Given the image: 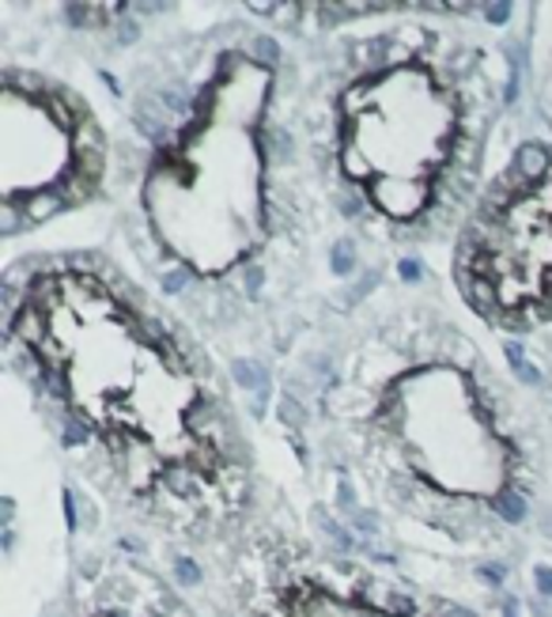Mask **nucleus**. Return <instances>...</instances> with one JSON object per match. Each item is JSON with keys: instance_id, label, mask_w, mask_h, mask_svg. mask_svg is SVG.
Segmentation results:
<instances>
[{"instance_id": "obj_1", "label": "nucleus", "mask_w": 552, "mask_h": 617, "mask_svg": "<svg viewBox=\"0 0 552 617\" xmlns=\"http://www.w3.org/2000/svg\"><path fill=\"white\" fill-rule=\"evenodd\" d=\"M117 232L137 277L220 360L300 345L325 213L295 133V47L269 8H216L114 80Z\"/></svg>"}, {"instance_id": "obj_2", "label": "nucleus", "mask_w": 552, "mask_h": 617, "mask_svg": "<svg viewBox=\"0 0 552 617\" xmlns=\"http://www.w3.org/2000/svg\"><path fill=\"white\" fill-rule=\"evenodd\" d=\"M4 360L95 501L163 557L212 576L265 515L220 352L114 254L12 261Z\"/></svg>"}, {"instance_id": "obj_3", "label": "nucleus", "mask_w": 552, "mask_h": 617, "mask_svg": "<svg viewBox=\"0 0 552 617\" xmlns=\"http://www.w3.org/2000/svg\"><path fill=\"white\" fill-rule=\"evenodd\" d=\"M436 288L386 285L280 379L300 462L397 546L492 557L545 507L552 417Z\"/></svg>"}, {"instance_id": "obj_4", "label": "nucleus", "mask_w": 552, "mask_h": 617, "mask_svg": "<svg viewBox=\"0 0 552 617\" xmlns=\"http://www.w3.org/2000/svg\"><path fill=\"white\" fill-rule=\"evenodd\" d=\"M325 224L378 254L455 243L488 183L511 61L469 4L269 8Z\"/></svg>"}, {"instance_id": "obj_5", "label": "nucleus", "mask_w": 552, "mask_h": 617, "mask_svg": "<svg viewBox=\"0 0 552 617\" xmlns=\"http://www.w3.org/2000/svg\"><path fill=\"white\" fill-rule=\"evenodd\" d=\"M220 617H492L383 561L306 534L277 512L212 572Z\"/></svg>"}, {"instance_id": "obj_6", "label": "nucleus", "mask_w": 552, "mask_h": 617, "mask_svg": "<svg viewBox=\"0 0 552 617\" xmlns=\"http://www.w3.org/2000/svg\"><path fill=\"white\" fill-rule=\"evenodd\" d=\"M450 292L500 341L552 330V141H522L492 167L450 243Z\"/></svg>"}, {"instance_id": "obj_7", "label": "nucleus", "mask_w": 552, "mask_h": 617, "mask_svg": "<svg viewBox=\"0 0 552 617\" xmlns=\"http://www.w3.org/2000/svg\"><path fill=\"white\" fill-rule=\"evenodd\" d=\"M114 137L95 103L46 69L4 61L0 76V235L111 202Z\"/></svg>"}, {"instance_id": "obj_8", "label": "nucleus", "mask_w": 552, "mask_h": 617, "mask_svg": "<svg viewBox=\"0 0 552 617\" xmlns=\"http://www.w3.org/2000/svg\"><path fill=\"white\" fill-rule=\"evenodd\" d=\"M42 617H201L183 587L137 549L80 553Z\"/></svg>"}, {"instance_id": "obj_9", "label": "nucleus", "mask_w": 552, "mask_h": 617, "mask_svg": "<svg viewBox=\"0 0 552 617\" xmlns=\"http://www.w3.org/2000/svg\"><path fill=\"white\" fill-rule=\"evenodd\" d=\"M527 349V360H530V371H533V383H538V394L545 398V410L552 417V330L541 333L538 341L522 345Z\"/></svg>"}]
</instances>
